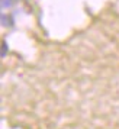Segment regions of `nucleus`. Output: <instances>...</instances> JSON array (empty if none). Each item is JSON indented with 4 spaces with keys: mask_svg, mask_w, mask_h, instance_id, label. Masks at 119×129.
Listing matches in <instances>:
<instances>
[{
    "mask_svg": "<svg viewBox=\"0 0 119 129\" xmlns=\"http://www.w3.org/2000/svg\"><path fill=\"white\" fill-rule=\"evenodd\" d=\"M6 51H7V45H6V42H3V52H2V55H3V57L6 55Z\"/></svg>",
    "mask_w": 119,
    "mask_h": 129,
    "instance_id": "obj_1",
    "label": "nucleus"
}]
</instances>
